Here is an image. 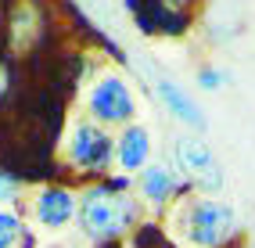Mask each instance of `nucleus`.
Returning a JSON list of instances; mask_svg holds the SVG:
<instances>
[{
    "mask_svg": "<svg viewBox=\"0 0 255 248\" xmlns=\"http://www.w3.org/2000/svg\"><path fill=\"white\" fill-rule=\"evenodd\" d=\"M223 83H227V72L223 69H212V65H205V69H198V87L201 90H219V87H223Z\"/></svg>",
    "mask_w": 255,
    "mask_h": 248,
    "instance_id": "obj_11",
    "label": "nucleus"
},
{
    "mask_svg": "<svg viewBox=\"0 0 255 248\" xmlns=\"http://www.w3.org/2000/svg\"><path fill=\"white\" fill-rule=\"evenodd\" d=\"M87 119L101 126H129L137 119V97L126 76L101 72L87 90Z\"/></svg>",
    "mask_w": 255,
    "mask_h": 248,
    "instance_id": "obj_3",
    "label": "nucleus"
},
{
    "mask_svg": "<svg viewBox=\"0 0 255 248\" xmlns=\"http://www.w3.org/2000/svg\"><path fill=\"white\" fill-rule=\"evenodd\" d=\"M22 191V180L14 176V173H4L0 169V205H7V202H14V194Z\"/></svg>",
    "mask_w": 255,
    "mask_h": 248,
    "instance_id": "obj_12",
    "label": "nucleus"
},
{
    "mask_svg": "<svg viewBox=\"0 0 255 248\" xmlns=\"http://www.w3.org/2000/svg\"><path fill=\"white\" fill-rule=\"evenodd\" d=\"M65 158L79 173H108L115 162V137L94 119H76L65 140Z\"/></svg>",
    "mask_w": 255,
    "mask_h": 248,
    "instance_id": "obj_4",
    "label": "nucleus"
},
{
    "mask_svg": "<svg viewBox=\"0 0 255 248\" xmlns=\"http://www.w3.org/2000/svg\"><path fill=\"white\" fill-rule=\"evenodd\" d=\"M76 216H79V198L69 187L54 184V187L36 191V198H32V220H36L43 230H50V234L65 230Z\"/></svg>",
    "mask_w": 255,
    "mask_h": 248,
    "instance_id": "obj_7",
    "label": "nucleus"
},
{
    "mask_svg": "<svg viewBox=\"0 0 255 248\" xmlns=\"http://www.w3.org/2000/svg\"><path fill=\"white\" fill-rule=\"evenodd\" d=\"M22 234H25V230H22V220L14 216V212L0 209V248H14Z\"/></svg>",
    "mask_w": 255,
    "mask_h": 248,
    "instance_id": "obj_10",
    "label": "nucleus"
},
{
    "mask_svg": "<svg viewBox=\"0 0 255 248\" xmlns=\"http://www.w3.org/2000/svg\"><path fill=\"white\" fill-rule=\"evenodd\" d=\"M140 202L129 191H119L112 184H94L79 194V230L90 241H112L123 238L126 230L137 223Z\"/></svg>",
    "mask_w": 255,
    "mask_h": 248,
    "instance_id": "obj_1",
    "label": "nucleus"
},
{
    "mask_svg": "<svg viewBox=\"0 0 255 248\" xmlns=\"http://www.w3.org/2000/svg\"><path fill=\"white\" fill-rule=\"evenodd\" d=\"M176 187H180L176 169H169L165 162H147L137 173V194H140V202H147L151 209L169 205L173 194H176Z\"/></svg>",
    "mask_w": 255,
    "mask_h": 248,
    "instance_id": "obj_9",
    "label": "nucleus"
},
{
    "mask_svg": "<svg viewBox=\"0 0 255 248\" xmlns=\"http://www.w3.org/2000/svg\"><path fill=\"white\" fill-rule=\"evenodd\" d=\"M140 72H144V76H147V83H151V94L158 97L162 108L173 115L176 123H183L187 129H198V133L209 126V119H205V112L198 108V101H194V97L187 94L180 83L169 76V72H162L158 65H151V61H144V65H140Z\"/></svg>",
    "mask_w": 255,
    "mask_h": 248,
    "instance_id": "obj_6",
    "label": "nucleus"
},
{
    "mask_svg": "<svg viewBox=\"0 0 255 248\" xmlns=\"http://www.w3.org/2000/svg\"><path fill=\"white\" fill-rule=\"evenodd\" d=\"M176 230L191 248H219L237 234V209L223 198H191L176 212Z\"/></svg>",
    "mask_w": 255,
    "mask_h": 248,
    "instance_id": "obj_2",
    "label": "nucleus"
},
{
    "mask_svg": "<svg viewBox=\"0 0 255 248\" xmlns=\"http://www.w3.org/2000/svg\"><path fill=\"white\" fill-rule=\"evenodd\" d=\"M173 151H176V165L191 176V184L201 191V194H219L227 184V173H223V165H219L216 151L194 133H180L176 144H173Z\"/></svg>",
    "mask_w": 255,
    "mask_h": 248,
    "instance_id": "obj_5",
    "label": "nucleus"
},
{
    "mask_svg": "<svg viewBox=\"0 0 255 248\" xmlns=\"http://www.w3.org/2000/svg\"><path fill=\"white\" fill-rule=\"evenodd\" d=\"M4 90H7V69L0 65V97H4Z\"/></svg>",
    "mask_w": 255,
    "mask_h": 248,
    "instance_id": "obj_13",
    "label": "nucleus"
},
{
    "mask_svg": "<svg viewBox=\"0 0 255 248\" xmlns=\"http://www.w3.org/2000/svg\"><path fill=\"white\" fill-rule=\"evenodd\" d=\"M151 162V129L140 123L123 126V133L115 137V165L123 176H137Z\"/></svg>",
    "mask_w": 255,
    "mask_h": 248,
    "instance_id": "obj_8",
    "label": "nucleus"
}]
</instances>
